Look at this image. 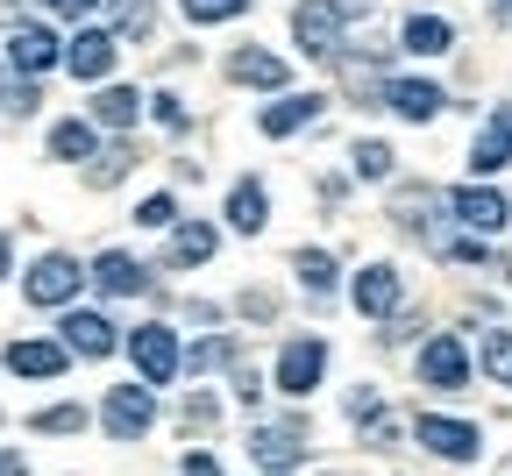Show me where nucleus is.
Returning a JSON list of instances; mask_svg holds the SVG:
<instances>
[{"instance_id":"obj_1","label":"nucleus","mask_w":512,"mask_h":476,"mask_svg":"<svg viewBox=\"0 0 512 476\" xmlns=\"http://www.w3.org/2000/svg\"><path fill=\"white\" fill-rule=\"evenodd\" d=\"M370 15V0H299L292 8V36L306 57H335L342 50V22Z\"/></svg>"},{"instance_id":"obj_2","label":"nucleus","mask_w":512,"mask_h":476,"mask_svg":"<svg viewBox=\"0 0 512 476\" xmlns=\"http://www.w3.org/2000/svg\"><path fill=\"white\" fill-rule=\"evenodd\" d=\"M128 363H136V384H143V391L171 384V377H178V334H171L164 320H143L136 334H128Z\"/></svg>"},{"instance_id":"obj_3","label":"nucleus","mask_w":512,"mask_h":476,"mask_svg":"<svg viewBox=\"0 0 512 476\" xmlns=\"http://www.w3.org/2000/svg\"><path fill=\"white\" fill-rule=\"evenodd\" d=\"M79 285H86L79 256L50 249V256H36V263H29V278H22V299H29V306H72V299H79Z\"/></svg>"},{"instance_id":"obj_4","label":"nucleus","mask_w":512,"mask_h":476,"mask_svg":"<svg viewBox=\"0 0 512 476\" xmlns=\"http://www.w3.org/2000/svg\"><path fill=\"white\" fill-rule=\"evenodd\" d=\"M320 377H328V342H320V334H292V342L278 349V391L285 398H313Z\"/></svg>"},{"instance_id":"obj_5","label":"nucleus","mask_w":512,"mask_h":476,"mask_svg":"<svg viewBox=\"0 0 512 476\" xmlns=\"http://www.w3.org/2000/svg\"><path fill=\"white\" fill-rule=\"evenodd\" d=\"M413 441H420L427 455H441V462H477V455H484L477 420H448V413H420V420H413Z\"/></svg>"},{"instance_id":"obj_6","label":"nucleus","mask_w":512,"mask_h":476,"mask_svg":"<svg viewBox=\"0 0 512 476\" xmlns=\"http://www.w3.org/2000/svg\"><path fill=\"white\" fill-rule=\"evenodd\" d=\"M413 377L427 391H470V349L456 334H434V342H420V356H413Z\"/></svg>"},{"instance_id":"obj_7","label":"nucleus","mask_w":512,"mask_h":476,"mask_svg":"<svg viewBox=\"0 0 512 476\" xmlns=\"http://www.w3.org/2000/svg\"><path fill=\"white\" fill-rule=\"evenodd\" d=\"M57 349H64V356H86V363H100V356H114V349H121V334H114V320H107V313L72 306V313L57 320Z\"/></svg>"},{"instance_id":"obj_8","label":"nucleus","mask_w":512,"mask_h":476,"mask_svg":"<svg viewBox=\"0 0 512 476\" xmlns=\"http://www.w3.org/2000/svg\"><path fill=\"white\" fill-rule=\"evenodd\" d=\"M150 420H157V398H150L143 384H114V391H107V405H100L107 441H143V434H150Z\"/></svg>"},{"instance_id":"obj_9","label":"nucleus","mask_w":512,"mask_h":476,"mask_svg":"<svg viewBox=\"0 0 512 476\" xmlns=\"http://www.w3.org/2000/svg\"><path fill=\"white\" fill-rule=\"evenodd\" d=\"M441 207L456 214L477 242H484V235H498V228H505V214H512V207H505V192H491V185H456V192H441Z\"/></svg>"},{"instance_id":"obj_10","label":"nucleus","mask_w":512,"mask_h":476,"mask_svg":"<svg viewBox=\"0 0 512 476\" xmlns=\"http://www.w3.org/2000/svg\"><path fill=\"white\" fill-rule=\"evenodd\" d=\"M64 64V43L43 29V22H22V29H8V72H22V79H43V72H57Z\"/></svg>"},{"instance_id":"obj_11","label":"nucleus","mask_w":512,"mask_h":476,"mask_svg":"<svg viewBox=\"0 0 512 476\" xmlns=\"http://www.w3.org/2000/svg\"><path fill=\"white\" fill-rule=\"evenodd\" d=\"M505 164H512V100H498L491 121L470 135V178H491V171H505Z\"/></svg>"},{"instance_id":"obj_12","label":"nucleus","mask_w":512,"mask_h":476,"mask_svg":"<svg viewBox=\"0 0 512 476\" xmlns=\"http://www.w3.org/2000/svg\"><path fill=\"white\" fill-rule=\"evenodd\" d=\"M86 278H93L107 299H136V292H150V263H136L128 249H100Z\"/></svg>"},{"instance_id":"obj_13","label":"nucleus","mask_w":512,"mask_h":476,"mask_svg":"<svg viewBox=\"0 0 512 476\" xmlns=\"http://www.w3.org/2000/svg\"><path fill=\"white\" fill-rule=\"evenodd\" d=\"M349 299H356L363 320H392V313H399V270H392V263H363L356 285H349Z\"/></svg>"},{"instance_id":"obj_14","label":"nucleus","mask_w":512,"mask_h":476,"mask_svg":"<svg viewBox=\"0 0 512 476\" xmlns=\"http://www.w3.org/2000/svg\"><path fill=\"white\" fill-rule=\"evenodd\" d=\"M114 50H121V43H114L107 29H72V43H64V72L93 86V79L114 72Z\"/></svg>"},{"instance_id":"obj_15","label":"nucleus","mask_w":512,"mask_h":476,"mask_svg":"<svg viewBox=\"0 0 512 476\" xmlns=\"http://www.w3.org/2000/svg\"><path fill=\"white\" fill-rule=\"evenodd\" d=\"M377 100L392 107L399 121H434V114L448 107V93H441L434 79H384V86H377Z\"/></svg>"},{"instance_id":"obj_16","label":"nucleus","mask_w":512,"mask_h":476,"mask_svg":"<svg viewBox=\"0 0 512 476\" xmlns=\"http://www.w3.org/2000/svg\"><path fill=\"white\" fill-rule=\"evenodd\" d=\"M228 228H242V235H264L271 228V185L264 178H235L228 185Z\"/></svg>"},{"instance_id":"obj_17","label":"nucleus","mask_w":512,"mask_h":476,"mask_svg":"<svg viewBox=\"0 0 512 476\" xmlns=\"http://www.w3.org/2000/svg\"><path fill=\"white\" fill-rule=\"evenodd\" d=\"M249 462H256V469H278V476L299 469V462H306V427H264V434L249 441Z\"/></svg>"},{"instance_id":"obj_18","label":"nucleus","mask_w":512,"mask_h":476,"mask_svg":"<svg viewBox=\"0 0 512 476\" xmlns=\"http://www.w3.org/2000/svg\"><path fill=\"white\" fill-rule=\"evenodd\" d=\"M0 363H8L15 377H36V384H50V377H64V363H72V356H64L57 342H36V334H29V342H8V356H0Z\"/></svg>"},{"instance_id":"obj_19","label":"nucleus","mask_w":512,"mask_h":476,"mask_svg":"<svg viewBox=\"0 0 512 476\" xmlns=\"http://www.w3.org/2000/svg\"><path fill=\"white\" fill-rule=\"evenodd\" d=\"M228 79L235 86H264V93H285V57H271V50H235L228 57Z\"/></svg>"},{"instance_id":"obj_20","label":"nucleus","mask_w":512,"mask_h":476,"mask_svg":"<svg viewBox=\"0 0 512 476\" xmlns=\"http://www.w3.org/2000/svg\"><path fill=\"white\" fill-rule=\"evenodd\" d=\"M306 121H320V93H285V100H271L264 114H256V128H264V135H292V128H306Z\"/></svg>"},{"instance_id":"obj_21","label":"nucleus","mask_w":512,"mask_h":476,"mask_svg":"<svg viewBox=\"0 0 512 476\" xmlns=\"http://www.w3.org/2000/svg\"><path fill=\"white\" fill-rule=\"evenodd\" d=\"M93 150H100L93 121H79V114H72V121H50V157H57V164H86Z\"/></svg>"},{"instance_id":"obj_22","label":"nucleus","mask_w":512,"mask_h":476,"mask_svg":"<svg viewBox=\"0 0 512 476\" xmlns=\"http://www.w3.org/2000/svg\"><path fill=\"white\" fill-rule=\"evenodd\" d=\"M399 43H406L413 57H441V50H456V29H448L441 15H406Z\"/></svg>"},{"instance_id":"obj_23","label":"nucleus","mask_w":512,"mask_h":476,"mask_svg":"<svg viewBox=\"0 0 512 476\" xmlns=\"http://www.w3.org/2000/svg\"><path fill=\"white\" fill-rule=\"evenodd\" d=\"M214 249H221V235H214L207 221H178V228H171V263H178V270H192V263H207Z\"/></svg>"},{"instance_id":"obj_24","label":"nucleus","mask_w":512,"mask_h":476,"mask_svg":"<svg viewBox=\"0 0 512 476\" xmlns=\"http://www.w3.org/2000/svg\"><path fill=\"white\" fill-rule=\"evenodd\" d=\"M136 114H143V93L136 86H100V100H93V121L100 128H136Z\"/></svg>"},{"instance_id":"obj_25","label":"nucleus","mask_w":512,"mask_h":476,"mask_svg":"<svg viewBox=\"0 0 512 476\" xmlns=\"http://www.w3.org/2000/svg\"><path fill=\"white\" fill-rule=\"evenodd\" d=\"M292 270H299V285H306L313 299H328V292H335V256H328V249H299Z\"/></svg>"},{"instance_id":"obj_26","label":"nucleus","mask_w":512,"mask_h":476,"mask_svg":"<svg viewBox=\"0 0 512 476\" xmlns=\"http://www.w3.org/2000/svg\"><path fill=\"white\" fill-rule=\"evenodd\" d=\"M477 356H484V377L512 391V327H491L484 342H477Z\"/></svg>"},{"instance_id":"obj_27","label":"nucleus","mask_w":512,"mask_h":476,"mask_svg":"<svg viewBox=\"0 0 512 476\" xmlns=\"http://www.w3.org/2000/svg\"><path fill=\"white\" fill-rule=\"evenodd\" d=\"M136 164V150L128 143H107V150H93V164H86V185L93 192H107V185H121V171Z\"/></svg>"},{"instance_id":"obj_28","label":"nucleus","mask_w":512,"mask_h":476,"mask_svg":"<svg viewBox=\"0 0 512 476\" xmlns=\"http://www.w3.org/2000/svg\"><path fill=\"white\" fill-rule=\"evenodd\" d=\"M349 171L370 178V185H384V178L399 171V164H392V143H377V135H370V143H356V150H349Z\"/></svg>"},{"instance_id":"obj_29","label":"nucleus","mask_w":512,"mask_h":476,"mask_svg":"<svg viewBox=\"0 0 512 476\" xmlns=\"http://www.w3.org/2000/svg\"><path fill=\"white\" fill-rule=\"evenodd\" d=\"M150 29H157V0H114V29H107L114 43L121 36H150Z\"/></svg>"},{"instance_id":"obj_30","label":"nucleus","mask_w":512,"mask_h":476,"mask_svg":"<svg viewBox=\"0 0 512 476\" xmlns=\"http://www.w3.org/2000/svg\"><path fill=\"white\" fill-rule=\"evenodd\" d=\"M178 363H192V377H200V370H221V363H235V334H207V342L178 349Z\"/></svg>"},{"instance_id":"obj_31","label":"nucleus","mask_w":512,"mask_h":476,"mask_svg":"<svg viewBox=\"0 0 512 476\" xmlns=\"http://www.w3.org/2000/svg\"><path fill=\"white\" fill-rule=\"evenodd\" d=\"M0 107H8V114H36L43 107V86L22 79V72H0Z\"/></svg>"},{"instance_id":"obj_32","label":"nucleus","mask_w":512,"mask_h":476,"mask_svg":"<svg viewBox=\"0 0 512 476\" xmlns=\"http://www.w3.org/2000/svg\"><path fill=\"white\" fill-rule=\"evenodd\" d=\"M29 427L36 434H86V405H43Z\"/></svg>"},{"instance_id":"obj_33","label":"nucleus","mask_w":512,"mask_h":476,"mask_svg":"<svg viewBox=\"0 0 512 476\" xmlns=\"http://www.w3.org/2000/svg\"><path fill=\"white\" fill-rule=\"evenodd\" d=\"M242 8H249V0H178V15L200 22V29H207V22H235Z\"/></svg>"},{"instance_id":"obj_34","label":"nucleus","mask_w":512,"mask_h":476,"mask_svg":"<svg viewBox=\"0 0 512 476\" xmlns=\"http://www.w3.org/2000/svg\"><path fill=\"white\" fill-rule=\"evenodd\" d=\"M136 228H178V199L171 192H150L143 207H136Z\"/></svg>"},{"instance_id":"obj_35","label":"nucleus","mask_w":512,"mask_h":476,"mask_svg":"<svg viewBox=\"0 0 512 476\" xmlns=\"http://www.w3.org/2000/svg\"><path fill=\"white\" fill-rule=\"evenodd\" d=\"M150 114H157L164 128H185V100H178V93H150Z\"/></svg>"},{"instance_id":"obj_36","label":"nucleus","mask_w":512,"mask_h":476,"mask_svg":"<svg viewBox=\"0 0 512 476\" xmlns=\"http://www.w3.org/2000/svg\"><path fill=\"white\" fill-rule=\"evenodd\" d=\"M235 398H242V405H264V377H256L249 363L235 370Z\"/></svg>"},{"instance_id":"obj_37","label":"nucleus","mask_w":512,"mask_h":476,"mask_svg":"<svg viewBox=\"0 0 512 476\" xmlns=\"http://www.w3.org/2000/svg\"><path fill=\"white\" fill-rule=\"evenodd\" d=\"M207 420H214V398L192 391V398H185V427H207Z\"/></svg>"},{"instance_id":"obj_38","label":"nucleus","mask_w":512,"mask_h":476,"mask_svg":"<svg viewBox=\"0 0 512 476\" xmlns=\"http://www.w3.org/2000/svg\"><path fill=\"white\" fill-rule=\"evenodd\" d=\"M43 8H50V15H72V22H79V15H93V8H100V0H43Z\"/></svg>"},{"instance_id":"obj_39","label":"nucleus","mask_w":512,"mask_h":476,"mask_svg":"<svg viewBox=\"0 0 512 476\" xmlns=\"http://www.w3.org/2000/svg\"><path fill=\"white\" fill-rule=\"evenodd\" d=\"M178 476H221V462H214V455H185Z\"/></svg>"},{"instance_id":"obj_40","label":"nucleus","mask_w":512,"mask_h":476,"mask_svg":"<svg viewBox=\"0 0 512 476\" xmlns=\"http://www.w3.org/2000/svg\"><path fill=\"white\" fill-rule=\"evenodd\" d=\"M0 476H29V462L22 455H0Z\"/></svg>"},{"instance_id":"obj_41","label":"nucleus","mask_w":512,"mask_h":476,"mask_svg":"<svg viewBox=\"0 0 512 476\" xmlns=\"http://www.w3.org/2000/svg\"><path fill=\"white\" fill-rule=\"evenodd\" d=\"M8 263H15V249H8V235H0V278H8Z\"/></svg>"},{"instance_id":"obj_42","label":"nucleus","mask_w":512,"mask_h":476,"mask_svg":"<svg viewBox=\"0 0 512 476\" xmlns=\"http://www.w3.org/2000/svg\"><path fill=\"white\" fill-rule=\"evenodd\" d=\"M498 8H512V0H498Z\"/></svg>"}]
</instances>
